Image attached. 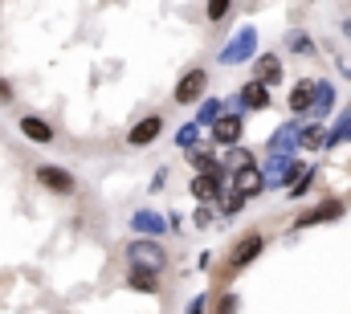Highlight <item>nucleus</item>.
Returning a JSON list of instances; mask_svg holds the SVG:
<instances>
[{
	"label": "nucleus",
	"mask_w": 351,
	"mask_h": 314,
	"mask_svg": "<svg viewBox=\"0 0 351 314\" xmlns=\"http://www.w3.org/2000/svg\"><path fill=\"white\" fill-rule=\"evenodd\" d=\"M127 269H147V274H164L168 269V253H164V245L156 241V237H139V241H131L127 245Z\"/></svg>",
	"instance_id": "obj_1"
},
{
	"label": "nucleus",
	"mask_w": 351,
	"mask_h": 314,
	"mask_svg": "<svg viewBox=\"0 0 351 314\" xmlns=\"http://www.w3.org/2000/svg\"><path fill=\"white\" fill-rule=\"evenodd\" d=\"M33 180H37L45 192H53V196H74V192H78V176H74L70 167H62V163H37V167H33Z\"/></svg>",
	"instance_id": "obj_2"
},
{
	"label": "nucleus",
	"mask_w": 351,
	"mask_h": 314,
	"mask_svg": "<svg viewBox=\"0 0 351 314\" xmlns=\"http://www.w3.org/2000/svg\"><path fill=\"white\" fill-rule=\"evenodd\" d=\"M204 90H208V74H204V70H188V74H184V78L176 82V102H180V106H192V102H200V98H204Z\"/></svg>",
	"instance_id": "obj_3"
},
{
	"label": "nucleus",
	"mask_w": 351,
	"mask_h": 314,
	"mask_svg": "<svg viewBox=\"0 0 351 314\" xmlns=\"http://www.w3.org/2000/svg\"><path fill=\"white\" fill-rule=\"evenodd\" d=\"M262 249H265V237L262 233H245L237 245H233L229 265H233V269H245L250 261H258V257H262Z\"/></svg>",
	"instance_id": "obj_4"
},
{
	"label": "nucleus",
	"mask_w": 351,
	"mask_h": 314,
	"mask_svg": "<svg viewBox=\"0 0 351 314\" xmlns=\"http://www.w3.org/2000/svg\"><path fill=\"white\" fill-rule=\"evenodd\" d=\"M16 131H21L29 143H37V147H49V143H53V127H49L41 114H21V119H16Z\"/></svg>",
	"instance_id": "obj_5"
},
{
	"label": "nucleus",
	"mask_w": 351,
	"mask_h": 314,
	"mask_svg": "<svg viewBox=\"0 0 351 314\" xmlns=\"http://www.w3.org/2000/svg\"><path fill=\"white\" fill-rule=\"evenodd\" d=\"M164 135V114H147V119H139L131 131H127V143L131 147H147V143H156Z\"/></svg>",
	"instance_id": "obj_6"
},
{
	"label": "nucleus",
	"mask_w": 351,
	"mask_h": 314,
	"mask_svg": "<svg viewBox=\"0 0 351 314\" xmlns=\"http://www.w3.org/2000/svg\"><path fill=\"white\" fill-rule=\"evenodd\" d=\"M254 41H258V33L254 29H241L225 49H221V62L225 66H237V62H250V53H254Z\"/></svg>",
	"instance_id": "obj_7"
},
{
	"label": "nucleus",
	"mask_w": 351,
	"mask_h": 314,
	"mask_svg": "<svg viewBox=\"0 0 351 314\" xmlns=\"http://www.w3.org/2000/svg\"><path fill=\"white\" fill-rule=\"evenodd\" d=\"M343 217V200H323V204H315L311 213H302L298 221H294V229H311V225H327V221H339Z\"/></svg>",
	"instance_id": "obj_8"
},
{
	"label": "nucleus",
	"mask_w": 351,
	"mask_h": 314,
	"mask_svg": "<svg viewBox=\"0 0 351 314\" xmlns=\"http://www.w3.org/2000/svg\"><path fill=\"white\" fill-rule=\"evenodd\" d=\"M241 114H221L217 123H213V139L221 143V147H237L241 143Z\"/></svg>",
	"instance_id": "obj_9"
},
{
	"label": "nucleus",
	"mask_w": 351,
	"mask_h": 314,
	"mask_svg": "<svg viewBox=\"0 0 351 314\" xmlns=\"http://www.w3.org/2000/svg\"><path fill=\"white\" fill-rule=\"evenodd\" d=\"M221 188H225V167H221V171H200V176H192V196H196V200H213V196H221Z\"/></svg>",
	"instance_id": "obj_10"
},
{
	"label": "nucleus",
	"mask_w": 351,
	"mask_h": 314,
	"mask_svg": "<svg viewBox=\"0 0 351 314\" xmlns=\"http://www.w3.org/2000/svg\"><path fill=\"white\" fill-rule=\"evenodd\" d=\"M254 82H262V86H278V82H282V62H278V53H262V58L254 62Z\"/></svg>",
	"instance_id": "obj_11"
},
{
	"label": "nucleus",
	"mask_w": 351,
	"mask_h": 314,
	"mask_svg": "<svg viewBox=\"0 0 351 314\" xmlns=\"http://www.w3.org/2000/svg\"><path fill=\"white\" fill-rule=\"evenodd\" d=\"M265 188V171L254 163V167H245V171H237V184H233V192L237 196H254V192H262Z\"/></svg>",
	"instance_id": "obj_12"
},
{
	"label": "nucleus",
	"mask_w": 351,
	"mask_h": 314,
	"mask_svg": "<svg viewBox=\"0 0 351 314\" xmlns=\"http://www.w3.org/2000/svg\"><path fill=\"white\" fill-rule=\"evenodd\" d=\"M311 102H315V82H298L290 90V114H311Z\"/></svg>",
	"instance_id": "obj_13"
},
{
	"label": "nucleus",
	"mask_w": 351,
	"mask_h": 314,
	"mask_svg": "<svg viewBox=\"0 0 351 314\" xmlns=\"http://www.w3.org/2000/svg\"><path fill=\"white\" fill-rule=\"evenodd\" d=\"M237 102L250 106V110H265V106H269V86H262V82H245V90H241Z\"/></svg>",
	"instance_id": "obj_14"
},
{
	"label": "nucleus",
	"mask_w": 351,
	"mask_h": 314,
	"mask_svg": "<svg viewBox=\"0 0 351 314\" xmlns=\"http://www.w3.org/2000/svg\"><path fill=\"white\" fill-rule=\"evenodd\" d=\"M298 135H302V131H298L294 123H286V127H282V131L269 139V152H274V156H286V152H294V147H298Z\"/></svg>",
	"instance_id": "obj_15"
},
{
	"label": "nucleus",
	"mask_w": 351,
	"mask_h": 314,
	"mask_svg": "<svg viewBox=\"0 0 351 314\" xmlns=\"http://www.w3.org/2000/svg\"><path fill=\"white\" fill-rule=\"evenodd\" d=\"M127 286L139 290V294H160V278L147 274V269H127Z\"/></svg>",
	"instance_id": "obj_16"
},
{
	"label": "nucleus",
	"mask_w": 351,
	"mask_h": 314,
	"mask_svg": "<svg viewBox=\"0 0 351 314\" xmlns=\"http://www.w3.org/2000/svg\"><path fill=\"white\" fill-rule=\"evenodd\" d=\"M131 229H135V233L160 237V233H164V217H156V213H147V208H143V213H135V217H131Z\"/></svg>",
	"instance_id": "obj_17"
},
{
	"label": "nucleus",
	"mask_w": 351,
	"mask_h": 314,
	"mask_svg": "<svg viewBox=\"0 0 351 314\" xmlns=\"http://www.w3.org/2000/svg\"><path fill=\"white\" fill-rule=\"evenodd\" d=\"M331 102H335L331 82H315V102H311V114H327V110H331Z\"/></svg>",
	"instance_id": "obj_18"
},
{
	"label": "nucleus",
	"mask_w": 351,
	"mask_h": 314,
	"mask_svg": "<svg viewBox=\"0 0 351 314\" xmlns=\"http://www.w3.org/2000/svg\"><path fill=\"white\" fill-rule=\"evenodd\" d=\"M298 147H306V152H319V147H327V131H323V127H306V131L298 135Z\"/></svg>",
	"instance_id": "obj_19"
},
{
	"label": "nucleus",
	"mask_w": 351,
	"mask_h": 314,
	"mask_svg": "<svg viewBox=\"0 0 351 314\" xmlns=\"http://www.w3.org/2000/svg\"><path fill=\"white\" fill-rule=\"evenodd\" d=\"M225 167H233V171H245V167H254V156H250L245 147H229V156H225Z\"/></svg>",
	"instance_id": "obj_20"
},
{
	"label": "nucleus",
	"mask_w": 351,
	"mask_h": 314,
	"mask_svg": "<svg viewBox=\"0 0 351 314\" xmlns=\"http://www.w3.org/2000/svg\"><path fill=\"white\" fill-rule=\"evenodd\" d=\"M229 8H233V0H208V21L221 25V21L229 16Z\"/></svg>",
	"instance_id": "obj_21"
},
{
	"label": "nucleus",
	"mask_w": 351,
	"mask_h": 314,
	"mask_svg": "<svg viewBox=\"0 0 351 314\" xmlns=\"http://www.w3.org/2000/svg\"><path fill=\"white\" fill-rule=\"evenodd\" d=\"M196 119H200V123H208V127H213V123H217V119H221V102H217V98H208V102H204V106H200V114H196Z\"/></svg>",
	"instance_id": "obj_22"
},
{
	"label": "nucleus",
	"mask_w": 351,
	"mask_h": 314,
	"mask_svg": "<svg viewBox=\"0 0 351 314\" xmlns=\"http://www.w3.org/2000/svg\"><path fill=\"white\" fill-rule=\"evenodd\" d=\"M176 139H180V147L188 152V147H196V139H200V131H196V127H184V131H180Z\"/></svg>",
	"instance_id": "obj_23"
},
{
	"label": "nucleus",
	"mask_w": 351,
	"mask_h": 314,
	"mask_svg": "<svg viewBox=\"0 0 351 314\" xmlns=\"http://www.w3.org/2000/svg\"><path fill=\"white\" fill-rule=\"evenodd\" d=\"M12 98H16V90H12V82L0 74V106H12Z\"/></svg>",
	"instance_id": "obj_24"
},
{
	"label": "nucleus",
	"mask_w": 351,
	"mask_h": 314,
	"mask_svg": "<svg viewBox=\"0 0 351 314\" xmlns=\"http://www.w3.org/2000/svg\"><path fill=\"white\" fill-rule=\"evenodd\" d=\"M204 306H208V298H204V294H196V298L184 306V314H204Z\"/></svg>",
	"instance_id": "obj_25"
},
{
	"label": "nucleus",
	"mask_w": 351,
	"mask_h": 314,
	"mask_svg": "<svg viewBox=\"0 0 351 314\" xmlns=\"http://www.w3.org/2000/svg\"><path fill=\"white\" fill-rule=\"evenodd\" d=\"M217 314H237V298H233V294H225V298H221V306H217Z\"/></svg>",
	"instance_id": "obj_26"
},
{
	"label": "nucleus",
	"mask_w": 351,
	"mask_h": 314,
	"mask_svg": "<svg viewBox=\"0 0 351 314\" xmlns=\"http://www.w3.org/2000/svg\"><path fill=\"white\" fill-rule=\"evenodd\" d=\"M348 33H351V21H348Z\"/></svg>",
	"instance_id": "obj_27"
}]
</instances>
